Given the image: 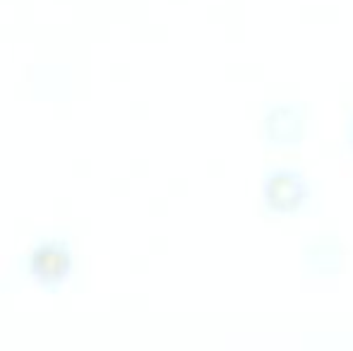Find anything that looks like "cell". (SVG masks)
I'll list each match as a JSON object with an SVG mask.
<instances>
[{
    "instance_id": "6da1fadb",
    "label": "cell",
    "mask_w": 353,
    "mask_h": 351,
    "mask_svg": "<svg viewBox=\"0 0 353 351\" xmlns=\"http://www.w3.org/2000/svg\"><path fill=\"white\" fill-rule=\"evenodd\" d=\"M307 195L305 183L301 181V176L291 174V171H276L267 178L265 185V197L267 205L276 212H293L303 205Z\"/></svg>"
},
{
    "instance_id": "7a4b0ae2",
    "label": "cell",
    "mask_w": 353,
    "mask_h": 351,
    "mask_svg": "<svg viewBox=\"0 0 353 351\" xmlns=\"http://www.w3.org/2000/svg\"><path fill=\"white\" fill-rule=\"evenodd\" d=\"M351 142H353V128H351Z\"/></svg>"
}]
</instances>
